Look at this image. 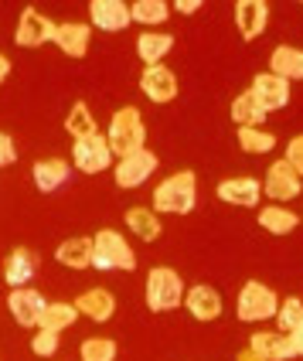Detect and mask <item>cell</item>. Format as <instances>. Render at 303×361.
I'll list each match as a JSON object with an SVG mask.
<instances>
[{
  "instance_id": "obj_30",
  "label": "cell",
  "mask_w": 303,
  "mask_h": 361,
  "mask_svg": "<svg viewBox=\"0 0 303 361\" xmlns=\"http://www.w3.org/2000/svg\"><path fill=\"white\" fill-rule=\"evenodd\" d=\"M239 147L245 154H269L276 147V137L259 130V126H239Z\"/></svg>"
},
{
  "instance_id": "obj_24",
  "label": "cell",
  "mask_w": 303,
  "mask_h": 361,
  "mask_svg": "<svg viewBox=\"0 0 303 361\" xmlns=\"http://www.w3.org/2000/svg\"><path fill=\"white\" fill-rule=\"evenodd\" d=\"M75 317H79L75 303H48L38 321V331H55V334H61L65 327L75 324Z\"/></svg>"
},
{
  "instance_id": "obj_7",
  "label": "cell",
  "mask_w": 303,
  "mask_h": 361,
  "mask_svg": "<svg viewBox=\"0 0 303 361\" xmlns=\"http://www.w3.org/2000/svg\"><path fill=\"white\" fill-rule=\"evenodd\" d=\"M109 164H113V150H109L106 137L92 133L85 140H75V167H79L82 174H99Z\"/></svg>"
},
{
  "instance_id": "obj_31",
  "label": "cell",
  "mask_w": 303,
  "mask_h": 361,
  "mask_svg": "<svg viewBox=\"0 0 303 361\" xmlns=\"http://www.w3.org/2000/svg\"><path fill=\"white\" fill-rule=\"evenodd\" d=\"M65 130H68L75 140H85V137L96 133V120H92V113H89L85 102H75V106H72V113H68V120H65Z\"/></svg>"
},
{
  "instance_id": "obj_8",
  "label": "cell",
  "mask_w": 303,
  "mask_h": 361,
  "mask_svg": "<svg viewBox=\"0 0 303 361\" xmlns=\"http://www.w3.org/2000/svg\"><path fill=\"white\" fill-rule=\"evenodd\" d=\"M154 171H157V157L143 147V150H137V154H130V157H123L116 164V184L120 188H140Z\"/></svg>"
},
{
  "instance_id": "obj_26",
  "label": "cell",
  "mask_w": 303,
  "mask_h": 361,
  "mask_svg": "<svg viewBox=\"0 0 303 361\" xmlns=\"http://www.w3.org/2000/svg\"><path fill=\"white\" fill-rule=\"evenodd\" d=\"M259 225H263L266 232H273V235H290V232L297 228V215H293L290 208L269 204V208L259 212Z\"/></svg>"
},
{
  "instance_id": "obj_34",
  "label": "cell",
  "mask_w": 303,
  "mask_h": 361,
  "mask_svg": "<svg viewBox=\"0 0 303 361\" xmlns=\"http://www.w3.org/2000/svg\"><path fill=\"white\" fill-rule=\"evenodd\" d=\"M31 351H35L38 358H51V355L58 351V334H55V331H38V334L31 338Z\"/></svg>"
},
{
  "instance_id": "obj_28",
  "label": "cell",
  "mask_w": 303,
  "mask_h": 361,
  "mask_svg": "<svg viewBox=\"0 0 303 361\" xmlns=\"http://www.w3.org/2000/svg\"><path fill=\"white\" fill-rule=\"evenodd\" d=\"M126 228H133L143 242H154L161 235V221L154 212H147V208H130L126 212Z\"/></svg>"
},
{
  "instance_id": "obj_19",
  "label": "cell",
  "mask_w": 303,
  "mask_h": 361,
  "mask_svg": "<svg viewBox=\"0 0 303 361\" xmlns=\"http://www.w3.org/2000/svg\"><path fill=\"white\" fill-rule=\"evenodd\" d=\"M263 195V184L256 178H232L218 184V198L228 201V204H242V208H252Z\"/></svg>"
},
{
  "instance_id": "obj_21",
  "label": "cell",
  "mask_w": 303,
  "mask_h": 361,
  "mask_svg": "<svg viewBox=\"0 0 303 361\" xmlns=\"http://www.w3.org/2000/svg\"><path fill=\"white\" fill-rule=\"evenodd\" d=\"M35 188H38L41 195H51V191H58L61 184L68 180V174H72V167L65 161H58V157H51V161H38L35 164Z\"/></svg>"
},
{
  "instance_id": "obj_3",
  "label": "cell",
  "mask_w": 303,
  "mask_h": 361,
  "mask_svg": "<svg viewBox=\"0 0 303 361\" xmlns=\"http://www.w3.org/2000/svg\"><path fill=\"white\" fill-rule=\"evenodd\" d=\"M92 266L102 269V273H120V269L130 273V269H137V256H133V249L126 245L123 235L102 228L99 235L92 239Z\"/></svg>"
},
{
  "instance_id": "obj_32",
  "label": "cell",
  "mask_w": 303,
  "mask_h": 361,
  "mask_svg": "<svg viewBox=\"0 0 303 361\" xmlns=\"http://www.w3.org/2000/svg\"><path fill=\"white\" fill-rule=\"evenodd\" d=\"M276 321H280V331H283V334H293L297 327H303V300L286 297V300L280 303V310H276Z\"/></svg>"
},
{
  "instance_id": "obj_40",
  "label": "cell",
  "mask_w": 303,
  "mask_h": 361,
  "mask_svg": "<svg viewBox=\"0 0 303 361\" xmlns=\"http://www.w3.org/2000/svg\"><path fill=\"white\" fill-rule=\"evenodd\" d=\"M290 338H293V348H297V355H303V327H297V331H293Z\"/></svg>"
},
{
  "instance_id": "obj_14",
  "label": "cell",
  "mask_w": 303,
  "mask_h": 361,
  "mask_svg": "<svg viewBox=\"0 0 303 361\" xmlns=\"http://www.w3.org/2000/svg\"><path fill=\"white\" fill-rule=\"evenodd\" d=\"M249 348L256 355H263L266 361H290L297 358V348H293V338L286 334H276V331H259L249 338Z\"/></svg>"
},
{
  "instance_id": "obj_38",
  "label": "cell",
  "mask_w": 303,
  "mask_h": 361,
  "mask_svg": "<svg viewBox=\"0 0 303 361\" xmlns=\"http://www.w3.org/2000/svg\"><path fill=\"white\" fill-rule=\"evenodd\" d=\"M239 361H266V358L263 355H256L252 348H242V351H239Z\"/></svg>"
},
{
  "instance_id": "obj_16",
  "label": "cell",
  "mask_w": 303,
  "mask_h": 361,
  "mask_svg": "<svg viewBox=\"0 0 303 361\" xmlns=\"http://www.w3.org/2000/svg\"><path fill=\"white\" fill-rule=\"evenodd\" d=\"M35 273H38V256L31 249H14L4 259V280L11 283L14 290H24L27 283L35 280Z\"/></svg>"
},
{
  "instance_id": "obj_33",
  "label": "cell",
  "mask_w": 303,
  "mask_h": 361,
  "mask_svg": "<svg viewBox=\"0 0 303 361\" xmlns=\"http://www.w3.org/2000/svg\"><path fill=\"white\" fill-rule=\"evenodd\" d=\"M82 361H116V341L109 338H89L82 344Z\"/></svg>"
},
{
  "instance_id": "obj_10",
  "label": "cell",
  "mask_w": 303,
  "mask_h": 361,
  "mask_svg": "<svg viewBox=\"0 0 303 361\" xmlns=\"http://www.w3.org/2000/svg\"><path fill=\"white\" fill-rule=\"evenodd\" d=\"M7 307H11V314H14V321H18L20 327H38L41 314H44V307H48V303L41 300L38 290L24 286V290H11Z\"/></svg>"
},
{
  "instance_id": "obj_12",
  "label": "cell",
  "mask_w": 303,
  "mask_h": 361,
  "mask_svg": "<svg viewBox=\"0 0 303 361\" xmlns=\"http://www.w3.org/2000/svg\"><path fill=\"white\" fill-rule=\"evenodd\" d=\"M266 195L273 201H290L300 195V178L286 161H276L266 171Z\"/></svg>"
},
{
  "instance_id": "obj_15",
  "label": "cell",
  "mask_w": 303,
  "mask_h": 361,
  "mask_svg": "<svg viewBox=\"0 0 303 361\" xmlns=\"http://www.w3.org/2000/svg\"><path fill=\"white\" fill-rule=\"evenodd\" d=\"M89 18L99 31H123L130 24V7L120 4V0H92L89 4Z\"/></svg>"
},
{
  "instance_id": "obj_36",
  "label": "cell",
  "mask_w": 303,
  "mask_h": 361,
  "mask_svg": "<svg viewBox=\"0 0 303 361\" xmlns=\"http://www.w3.org/2000/svg\"><path fill=\"white\" fill-rule=\"evenodd\" d=\"M14 161H18V147H14V140L7 133H0V167H7Z\"/></svg>"
},
{
  "instance_id": "obj_22",
  "label": "cell",
  "mask_w": 303,
  "mask_h": 361,
  "mask_svg": "<svg viewBox=\"0 0 303 361\" xmlns=\"http://www.w3.org/2000/svg\"><path fill=\"white\" fill-rule=\"evenodd\" d=\"M273 75L283 82H293V79H303V51L300 48H290V44H280L276 51H273Z\"/></svg>"
},
{
  "instance_id": "obj_13",
  "label": "cell",
  "mask_w": 303,
  "mask_h": 361,
  "mask_svg": "<svg viewBox=\"0 0 303 361\" xmlns=\"http://www.w3.org/2000/svg\"><path fill=\"white\" fill-rule=\"evenodd\" d=\"M252 96L259 99L266 113L269 109H283L286 102H290V82L276 79L273 72H259L256 79H252Z\"/></svg>"
},
{
  "instance_id": "obj_2",
  "label": "cell",
  "mask_w": 303,
  "mask_h": 361,
  "mask_svg": "<svg viewBox=\"0 0 303 361\" xmlns=\"http://www.w3.org/2000/svg\"><path fill=\"white\" fill-rule=\"evenodd\" d=\"M143 140H147V130H143L140 109H137V106L120 109V113L113 116V123H109V137H106L109 150L123 161V157H130V154L143 150Z\"/></svg>"
},
{
  "instance_id": "obj_29",
  "label": "cell",
  "mask_w": 303,
  "mask_h": 361,
  "mask_svg": "<svg viewBox=\"0 0 303 361\" xmlns=\"http://www.w3.org/2000/svg\"><path fill=\"white\" fill-rule=\"evenodd\" d=\"M130 18L137 20V24H163V20L171 18V7L163 4V0H137L133 7H130Z\"/></svg>"
},
{
  "instance_id": "obj_4",
  "label": "cell",
  "mask_w": 303,
  "mask_h": 361,
  "mask_svg": "<svg viewBox=\"0 0 303 361\" xmlns=\"http://www.w3.org/2000/svg\"><path fill=\"white\" fill-rule=\"evenodd\" d=\"M181 300H184L181 276H178L171 266L150 269V276H147V307H150L154 314H163V310L181 307Z\"/></svg>"
},
{
  "instance_id": "obj_37",
  "label": "cell",
  "mask_w": 303,
  "mask_h": 361,
  "mask_svg": "<svg viewBox=\"0 0 303 361\" xmlns=\"http://www.w3.org/2000/svg\"><path fill=\"white\" fill-rule=\"evenodd\" d=\"M174 11H181V14H194V11H202V0H178V7Z\"/></svg>"
},
{
  "instance_id": "obj_17",
  "label": "cell",
  "mask_w": 303,
  "mask_h": 361,
  "mask_svg": "<svg viewBox=\"0 0 303 361\" xmlns=\"http://www.w3.org/2000/svg\"><path fill=\"white\" fill-rule=\"evenodd\" d=\"M184 307L191 310L194 321H218L222 317V297L211 290V286H194L184 293Z\"/></svg>"
},
{
  "instance_id": "obj_27",
  "label": "cell",
  "mask_w": 303,
  "mask_h": 361,
  "mask_svg": "<svg viewBox=\"0 0 303 361\" xmlns=\"http://www.w3.org/2000/svg\"><path fill=\"white\" fill-rule=\"evenodd\" d=\"M232 120L239 123V126H259V123L266 120V109L259 106V99L252 96V89L232 102Z\"/></svg>"
},
{
  "instance_id": "obj_23",
  "label": "cell",
  "mask_w": 303,
  "mask_h": 361,
  "mask_svg": "<svg viewBox=\"0 0 303 361\" xmlns=\"http://www.w3.org/2000/svg\"><path fill=\"white\" fill-rule=\"evenodd\" d=\"M55 259L68 269H89L92 266V239H65L55 249Z\"/></svg>"
},
{
  "instance_id": "obj_39",
  "label": "cell",
  "mask_w": 303,
  "mask_h": 361,
  "mask_svg": "<svg viewBox=\"0 0 303 361\" xmlns=\"http://www.w3.org/2000/svg\"><path fill=\"white\" fill-rule=\"evenodd\" d=\"M7 75H11V61H7V55H0V85L7 82Z\"/></svg>"
},
{
  "instance_id": "obj_1",
  "label": "cell",
  "mask_w": 303,
  "mask_h": 361,
  "mask_svg": "<svg viewBox=\"0 0 303 361\" xmlns=\"http://www.w3.org/2000/svg\"><path fill=\"white\" fill-rule=\"evenodd\" d=\"M194 201H198V180H194L191 171L171 174L154 191V208L167 212V215H187V212H194Z\"/></svg>"
},
{
  "instance_id": "obj_6",
  "label": "cell",
  "mask_w": 303,
  "mask_h": 361,
  "mask_svg": "<svg viewBox=\"0 0 303 361\" xmlns=\"http://www.w3.org/2000/svg\"><path fill=\"white\" fill-rule=\"evenodd\" d=\"M55 27L58 24H51V20L38 14L35 7H27L18 20V31H14V41H18L20 48H41L44 41H55Z\"/></svg>"
},
{
  "instance_id": "obj_5",
  "label": "cell",
  "mask_w": 303,
  "mask_h": 361,
  "mask_svg": "<svg viewBox=\"0 0 303 361\" xmlns=\"http://www.w3.org/2000/svg\"><path fill=\"white\" fill-rule=\"evenodd\" d=\"M276 310H280V297L263 286V283H245L242 293H239V317L249 324L256 321H266V317H276Z\"/></svg>"
},
{
  "instance_id": "obj_20",
  "label": "cell",
  "mask_w": 303,
  "mask_h": 361,
  "mask_svg": "<svg viewBox=\"0 0 303 361\" xmlns=\"http://www.w3.org/2000/svg\"><path fill=\"white\" fill-rule=\"evenodd\" d=\"M75 310L85 314L89 321L106 324L109 317H113V310H116V300H113V293H109V290H85L79 300H75Z\"/></svg>"
},
{
  "instance_id": "obj_18",
  "label": "cell",
  "mask_w": 303,
  "mask_h": 361,
  "mask_svg": "<svg viewBox=\"0 0 303 361\" xmlns=\"http://www.w3.org/2000/svg\"><path fill=\"white\" fill-rule=\"evenodd\" d=\"M89 38H92V27H89V24L68 20V24H58V27H55V44H58L68 59H82V55L89 51Z\"/></svg>"
},
{
  "instance_id": "obj_25",
  "label": "cell",
  "mask_w": 303,
  "mask_h": 361,
  "mask_svg": "<svg viewBox=\"0 0 303 361\" xmlns=\"http://www.w3.org/2000/svg\"><path fill=\"white\" fill-rule=\"evenodd\" d=\"M174 48V38L171 35H154V31H147L137 38V55H140L147 65H161V59Z\"/></svg>"
},
{
  "instance_id": "obj_11",
  "label": "cell",
  "mask_w": 303,
  "mask_h": 361,
  "mask_svg": "<svg viewBox=\"0 0 303 361\" xmlns=\"http://www.w3.org/2000/svg\"><path fill=\"white\" fill-rule=\"evenodd\" d=\"M235 24H239V35L245 41L259 38L269 24V4L266 0H239L235 4Z\"/></svg>"
},
{
  "instance_id": "obj_9",
  "label": "cell",
  "mask_w": 303,
  "mask_h": 361,
  "mask_svg": "<svg viewBox=\"0 0 303 361\" xmlns=\"http://www.w3.org/2000/svg\"><path fill=\"white\" fill-rule=\"evenodd\" d=\"M140 92L150 102H171L178 96V79H174V72L163 68V65H147L140 75Z\"/></svg>"
},
{
  "instance_id": "obj_35",
  "label": "cell",
  "mask_w": 303,
  "mask_h": 361,
  "mask_svg": "<svg viewBox=\"0 0 303 361\" xmlns=\"http://www.w3.org/2000/svg\"><path fill=\"white\" fill-rule=\"evenodd\" d=\"M293 171H297V178H303V133L300 137H293L290 140V147H286V157H283Z\"/></svg>"
}]
</instances>
